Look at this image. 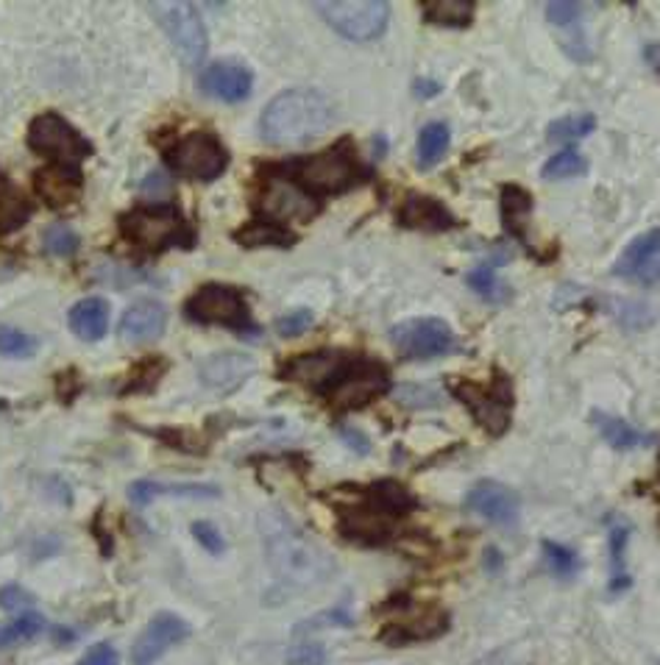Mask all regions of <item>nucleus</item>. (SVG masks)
Listing matches in <instances>:
<instances>
[{
    "mask_svg": "<svg viewBox=\"0 0 660 665\" xmlns=\"http://www.w3.org/2000/svg\"><path fill=\"white\" fill-rule=\"evenodd\" d=\"M579 12H583V7H579V3H569V0H554V3H547V20L552 23V26H560V28L577 26Z\"/></svg>",
    "mask_w": 660,
    "mask_h": 665,
    "instance_id": "nucleus-43",
    "label": "nucleus"
},
{
    "mask_svg": "<svg viewBox=\"0 0 660 665\" xmlns=\"http://www.w3.org/2000/svg\"><path fill=\"white\" fill-rule=\"evenodd\" d=\"M644 282H660V259L652 264V268L647 270V276H644Z\"/></svg>",
    "mask_w": 660,
    "mask_h": 665,
    "instance_id": "nucleus-52",
    "label": "nucleus"
},
{
    "mask_svg": "<svg viewBox=\"0 0 660 665\" xmlns=\"http://www.w3.org/2000/svg\"><path fill=\"white\" fill-rule=\"evenodd\" d=\"M148 9L154 12L162 32L168 34L179 57L184 59V64L187 67L201 64L207 57V28H204L198 9L187 0H157V3H148Z\"/></svg>",
    "mask_w": 660,
    "mask_h": 665,
    "instance_id": "nucleus-7",
    "label": "nucleus"
},
{
    "mask_svg": "<svg viewBox=\"0 0 660 665\" xmlns=\"http://www.w3.org/2000/svg\"><path fill=\"white\" fill-rule=\"evenodd\" d=\"M399 220H402V226L415 229V232H449L457 223V218L443 204L421 193L404 198V204L399 207Z\"/></svg>",
    "mask_w": 660,
    "mask_h": 665,
    "instance_id": "nucleus-22",
    "label": "nucleus"
},
{
    "mask_svg": "<svg viewBox=\"0 0 660 665\" xmlns=\"http://www.w3.org/2000/svg\"><path fill=\"white\" fill-rule=\"evenodd\" d=\"M468 287L488 304H504L510 298V290L504 287L502 279L497 276V262L488 259V262H479L477 268L466 276Z\"/></svg>",
    "mask_w": 660,
    "mask_h": 665,
    "instance_id": "nucleus-32",
    "label": "nucleus"
},
{
    "mask_svg": "<svg viewBox=\"0 0 660 665\" xmlns=\"http://www.w3.org/2000/svg\"><path fill=\"white\" fill-rule=\"evenodd\" d=\"M45 629V618L39 613H23L12 621L0 624V649H12L26 643V640L37 638Z\"/></svg>",
    "mask_w": 660,
    "mask_h": 665,
    "instance_id": "nucleus-34",
    "label": "nucleus"
},
{
    "mask_svg": "<svg viewBox=\"0 0 660 665\" xmlns=\"http://www.w3.org/2000/svg\"><path fill=\"white\" fill-rule=\"evenodd\" d=\"M633 538V527L622 518H613L608 529V546H610V593H622L633 584L627 574V546Z\"/></svg>",
    "mask_w": 660,
    "mask_h": 665,
    "instance_id": "nucleus-25",
    "label": "nucleus"
},
{
    "mask_svg": "<svg viewBox=\"0 0 660 665\" xmlns=\"http://www.w3.org/2000/svg\"><path fill=\"white\" fill-rule=\"evenodd\" d=\"M254 368H257V365H254V359L248 357V354L223 352L204 359V362L198 365V373H201V382L207 384L209 390L232 393V390H237L240 384L252 377Z\"/></svg>",
    "mask_w": 660,
    "mask_h": 665,
    "instance_id": "nucleus-20",
    "label": "nucleus"
},
{
    "mask_svg": "<svg viewBox=\"0 0 660 665\" xmlns=\"http://www.w3.org/2000/svg\"><path fill=\"white\" fill-rule=\"evenodd\" d=\"M591 421H594V427L599 429V434L604 438V443L613 448H619V452H633V448H641L649 443V434L638 432V429L630 427V423L622 421V418L604 415V412H599V409H594L591 412Z\"/></svg>",
    "mask_w": 660,
    "mask_h": 665,
    "instance_id": "nucleus-27",
    "label": "nucleus"
},
{
    "mask_svg": "<svg viewBox=\"0 0 660 665\" xmlns=\"http://www.w3.org/2000/svg\"><path fill=\"white\" fill-rule=\"evenodd\" d=\"M334 120V107L318 89H288L277 95L262 118L259 137L277 148H296L321 137Z\"/></svg>",
    "mask_w": 660,
    "mask_h": 665,
    "instance_id": "nucleus-3",
    "label": "nucleus"
},
{
    "mask_svg": "<svg viewBox=\"0 0 660 665\" xmlns=\"http://www.w3.org/2000/svg\"><path fill=\"white\" fill-rule=\"evenodd\" d=\"M390 343L407 359H435L454 348V332L438 318L402 320L390 329Z\"/></svg>",
    "mask_w": 660,
    "mask_h": 665,
    "instance_id": "nucleus-10",
    "label": "nucleus"
},
{
    "mask_svg": "<svg viewBox=\"0 0 660 665\" xmlns=\"http://www.w3.org/2000/svg\"><path fill=\"white\" fill-rule=\"evenodd\" d=\"M321 204L302 184L290 182V178L273 176L259 193V212L271 223H284V220H309L318 214Z\"/></svg>",
    "mask_w": 660,
    "mask_h": 665,
    "instance_id": "nucleus-14",
    "label": "nucleus"
},
{
    "mask_svg": "<svg viewBox=\"0 0 660 665\" xmlns=\"http://www.w3.org/2000/svg\"><path fill=\"white\" fill-rule=\"evenodd\" d=\"M237 239L248 248L254 245H290L293 243V234L288 229H282L279 223H271V220H259V223H252L243 232H237Z\"/></svg>",
    "mask_w": 660,
    "mask_h": 665,
    "instance_id": "nucleus-35",
    "label": "nucleus"
},
{
    "mask_svg": "<svg viewBox=\"0 0 660 665\" xmlns=\"http://www.w3.org/2000/svg\"><path fill=\"white\" fill-rule=\"evenodd\" d=\"M315 12L327 20L340 37L352 42H368L382 37L390 20L384 0H318Z\"/></svg>",
    "mask_w": 660,
    "mask_h": 665,
    "instance_id": "nucleus-6",
    "label": "nucleus"
},
{
    "mask_svg": "<svg viewBox=\"0 0 660 665\" xmlns=\"http://www.w3.org/2000/svg\"><path fill=\"white\" fill-rule=\"evenodd\" d=\"M413 93H415V98L429 101V98H435V95L440 93V84L432 82V78H418V82L413 84Z\"/></svg>",
    "mask_w": 660,
    "mask_h": 665,
    "instance_id": "nucleus-50",
    "label": "nucleus"
},
{
    "mask_svg": "<svg viewBox=\"0 0 660 665\" xmlns=\"http://www.w3.org/2000/svg\"><path fill=\"white\" fill-rule=\"evenodd\" d=\"M502 565H504V559H502V554L497 552V549H493V546L485 549V568H488V571L497 574Z\"/></svg>",
    "mask_w": 660,
    "mask_h": 665,
    "instance_id": "nucleus-51",
    "label": "nucleus"
},
{
    "mask_svg": "<svg viewBox=\"0 0 660 665\" xmlns=\"http://www.w3.org/2000/svg\"><path fill=\"white\" fill-rule=\"evenodd\" d=\"M42 248L51 257H73L78 251V234L70 226H51L42 234Z\"/></svg>",
    "mask_w": 660,
    "mask_h": 665,
    "instance_id": "nucleus-38",
    "label": "nucleus"
},
{
    "mask_svg": "<svg viewBox=\"0 0 660 665\" xmlns=\"http://www.w3.org/2000/svg\"><path fill=\"white\" fill-rule=\"evenodd\" d=\"M658 477H660V457H658Z\"/></svg>",
    "mask_w": 660,
    "mask_h": 665,
    "instance_id": "nucleus-53",
    "label": "nucleus"
},
{
    "mask_svg": "<svg viewBox=\"0 0 660 665\" xmlns=\"http://www.w3.org/2000/svg\"><path fill=\"white\" fill-rule=\"evenodd\" d=\"M190 635V627L184 618L173 613L154 615L148 627L137 635L132 646V663L134 665H154L159 657L170 652V649L182 643Z\"/></svg>",
    "mask_w": 660,
    "mask_h": 665,
    "instance_id": "nucleus-16",
    "label": "nucleus"
},
{
    "mask_svg": "<svg viewBox=\"0 0 660 665\" xmlns=\"http://www.w3.org/2000/svg\"><path fill=\"white\" fill-rule=\"evenodd\" d=\"M533 212V198L527 189L516 187V184H504L502 187V223L510 234H516L518 239H527V218Z\"/></svg>",
    "mask_w": 660,
    "mask_h": 665,
    "instance_id": "nucleus-28",
    "label": "nucleus"
},
{
    "mask_svg": "<svg viewBox=\"0 0 660 665\" xmlns=\"http://www.w3.org/2000/svg\"><path fill=\"white\" fill-rule=\"evenodd\" d=\"M70 329L76 337L95 343L101 340L109 329V307L103 298H84L76 307L70 309Z\"/></svg>",
    "mask_w": 660,
    "mask_h": 665,
    "instance_id": "nucleus-26",
    "label": "nucleus"
},
{
    "mask_svg": "<svg viewBox=\"0 0 660 665\" xmlns=\"http://www.w3.org/2000/svg\"><path fill=\"white\" fill-rule=\"evenodd\" d=\"M28 214H32V204L26 201V195L20 193L7 176H0V234L23 226Z\"/></svg>",
    "mask_w": 660,
    "mask_h": 665,
    "instance_id": "nucleus-31",
    "label": "nucleus"
},
{
    "mask_svg": "<svg viewBox=\"0 0 660 665\" xmlns=\"http://www.w3.org/2000/svg\"><path fill=\"white\" fill-rule=\"evenodd\" d=\"M298 184L309 195H338L365 178V168L352 139H340L323 153L304 159L296 173Z\"/></svg>",
    "mask_w": 660,
    "mask_h": 665,
    "instance_id": "nucleus-4",
    "label": "nucleus"
},
{
    "mask_svg": "<svg viewBox=\"0 0 660 665\" xmlns=\"http://www.w3.org/2000/svg\"><path fill=\"white\" fill-rule=\"evenodd\" d=\"M449 134L447 123H429L418 134V145H415V164L421 170H432L440 159L447 157L449 151Z\"/></svg>",
    "mask_w": 660,
    "mask_h": 665,
    "instance_id": "nucleus-30",
    "label": "nucleus"
},
{
    "mask_svg": "<svg viewBox=\"0 0 660 665\" xmlns=\"http://www.w3.org/2000/svg\"><path fill=\"white\" fill-rule=\"evenodd\" d=\"M259 534L265 543V557L277 577L288 584L309 588L329 579L334 571L332 557L279 509L259 515Z\"/></svg>",
    "mask_w": 660,
    "mask_h": 665,
    "instance_id": "nucleus-1",
    "label": "nucleus"
},
{
    "mask_svg": "<svg viewBox=\"0 0 660 665\" xmlns=\"http://www.w3.org/2000/svg\"><path fill=\"white\" fill-rule=\"evenodd\" d=\"M32 593L20 588V584H7V588L0 590V607L3 609H26L32 607Z\"/></svg>",
    "mask_w": 660,
    "mask_h": 665,
    "instance_id": "nucleus-46",
    "label": "nucleus"
},
{
    "mask_svg": "<svg viewBox=\"0 0 660 665\" xmlns=\"http://www.w3.org/2000/svg\"><path fill=\"white\" fill-rule=\"evenodd\" d=\"M474 0H424L421 12L435 26L463 28L474 17Z\"/></svg>",
    "mask_w": 660,
    "mask_h": 665,
    "instance_id": "nucleus-29",
    "label": "nucleus"
},
{
    "mask_svg": "<svg viewBox=\"0 0 660 665\" xmlns=\"http://www.w3.org/2000/svg\"><path fill=\"white\" fill-rule=\"evenodd\" d=\"M393 398L407 409H429L440 404L438 393L427 384H402V387L393 390Z\"/></svg>",
    "mask_w": 660,
    "mask_h": 665,
    "instance_id": "nucleus-40",
    "label": "nucleus"
},
{
    "mask_svg": "<svg viewBox=\"0 0 660 665\" xmlns=\"http://www.w3.org/2000/svg\"><path fill=\"white\" fill-rule=\"evenodd\" d=\"M120 229H123V234H126L134 245L148 248V251H159L164 245H173L182 237H190L182 212L173 207L137 209V212L123 218Z\"/></svg>",
    "mask_w": 660,
    "mask_h": 665,
    "instance_id": "nucleus-11",
    "label": "nucleus"
},
{
    "mask_svg": "<svg viewBox=\"0 0 660 665\" xmlns=\"http://www.w3.org/2000/svg\"><path fill=\"white\" fill-rule=\"evenodd\" d=\"M198 87L204 95L223 103H240L252 95L254 76L246 64L240 62H212L198 78Z\"/></svg>",
    "mask_w": 660,
    "mask_h": 665,
    "instance_id": "nucleus-19",
    "label": "nucleus"
},
{
    "mask_svg": "<svg viewBox=\"0 0 660 665\" xmlns=\"http://www.w3.org/2000/svg\"><path fill=\"white\" fill-rule=\"evenodd\" d=\"M37 193L51 207H68V204L78 201L82 195V176L76 170L68 168H48L37 173Z\"/></svg>",
    "mask_w": 660,
    "mask_h": 665,
    "instance_id": "nucleus-24",
    "label": "nucleus"
},
{
    "mask_svg": "<svg viewBox=\"0 0 660 665\" xmlns=\"http://www.w3.org/2000/svg\"><path fill=\"white\" fill-rule=\"evenodd\" d=\"M352 359L354 357L338 352V348H327V352H313L304 354V357L290 359L282 368V373L288 379H293V382L307 384V387H315L318 393L327 396V390L338 382L340 373L346 371Z\"/></svg>",
    "mask_w": 660,
    "mask_h": 665,
    "instance_id": "nucleus-17",
    "label": "nucleus"
},
{
    "mask_svg": "<svg viewBox=\"0 0 660 665\" xmlns=\"http://www.w3.org/2000/svg\"><path fill=\"white\" fill-rule=\"evenodd\" d=\"M159 493H168V488H162V484L157 482H134L132 488H129V498H132L137 507H148Z\"/></svg>",
    "mask_w": 660,
    "mask_h": 665,
    "instance_id": "nucleus-47",
    "label": "nucleus"
},
{
    "mask_svg": "<svg viewBox=\"0 0 660 665\" xmlns=\"http://www.w3.org/2000/svg\"><path fill=\"white\" fill-rule=\"evenodd\" d=\"M390 390L388 371L371 359H357L349 362V368L340 373L338 382L327 390V398L338 409H359L365 404L377 402Z\"/></svg>",
    "mask_w": 660,
    "mask_h": 665,
    "instance_id": "nucleus-8",
    "label": "nucleus"
},
{
    "mask_svg": "<svg viewBox=\"0 0 660 665\" xmlns=\"http://www.w3.org/2000/svg\"><path fill=\"white\" fill-rule=\"evenodd\" d=\"M585 170H588L585 157H579L577 151H560L543 164V178H549V182H560V178L583 176Z\"/></svg>",
    "mask_w": 660,
    "mask_h": 665,
    "instance_id": "nucleus-37",
    "label": "nucleus"
},
{
    "mask_svg": "<svg viewBox=\"0 0 660 665\" xmlns=\"http://www.w3.org/2000/svg\"><path fill=\"white\" fill-rule=\"evenodd\" d=\"M288 665H327V649L318 640H302L288 652Z\"/></svg>",
    "mask_w": 660,
    "mask_h": 665,
    "instance_id": "nucleus-41",
    "label": "nucleus"
},
{
    "mask_svg": "<svg viewBox=\"0 0 660 665\" xmlns=\"http://www.w3.org/2000/svg\"><path fill=\"white\" fill-rule=\"evenodd\" d=\"M660 257V229L652 232H644L633 239V243L624 248V254L619 257V262L613 264V273L616 276H647V270L658 262Z\"/></svg>",
    "mask_w": 660,
    "mask_h": 665,
    "instance_id": "nucleus-23",
    "label": "nucleus"
},
{
    "mask_svg": "<svg viewBox=\"0 0 660 665\" xmlns=\"http://www.w3.org/2000/svg\"><path fill=\"white\" fill-rule=\"evenodd\" d=\"M616 318L622 327L644 329L652 320V312L647 309V304H624V307H616Z\"/></svg>",
    "mask_w": 660,
    "mask_h": 665,
    "instance_id": "nucleus-45",
    "label": "nucleus"
},
{
    "mask_svg": "<svg viewBox=\"0 0 660 665\" xmlns=\"http://www.w3.org/2000/svg\"><path fill=\"white\" fill-rule=\"evenodd\" d=\"M37 352V340L32 334L20 332V329L12 327H0V354L12 359H23L32 357Z\"/></svg>",
    "mask_w": 660,
    "mask_h": 665,
    "instance_id": "nucleus-39",
    "label": "nucleus"
},
{
    "mask_svg": "<svg viewBox=\"0 0 660 665\" xmlns=\"http://www.w3.org/2000/svg\"><path fill=\"white\" fill-rule=\"evenodd\" d=\"M340 438H343V443H346L349 448H354V452H357V454H368V452H371V443H368V438H365L363 432H357V429L340 427Z\"/></svg>",
    "mask_w": 660,
    "mask_h": 665,
    "instance_id": "nucleus-49",
    "label": "nucleus"
},
{
    "mask_svg": "<svg viewBox=\"0 0 660 665\" xmlns=\"http://www.w3.org/2000/svg\"><path fill=\"white\" fill-rule=\"evenodd\" d=\"M543 559H547L549 571L558 579H572L579 571V557L574 549L563 546V543H554V540H541Z\"/></svg>",
    "mask_w": 660,
    "mask_h": 665,
    "instance_id": "nucleus-36",
    "label": "nucleus"
},
{
    "mask_svg": "<svg viewBox=\"0 0 660 665\" xmlns=\"http://www.w3.org/2000/svg\"><path fill=\"white\" fill-rule=\"evenodd\" d=\"M187 318L195 323H223L232 329H252L243 295L223 284H207L187 301Z\"/></svg>",
    "mask_w": 660,
    "mask_h": 665,
    "instance_id": "nucleus-13",
    "label": "nucleus"
},
{
    "mask_svg": "<svg viewBox=\"0 0 660 665\" xmlns=\"http://www.w3.org/2000/svg\"><path fill=\"white\" fill-rule=\"evenodd\" d=\"M76 665H120V663H118V652H114L109 643H98V646L89 649Z\"/></svg>",
    "mask_w": 660,
    "mask_h": 665,
    "instance_id": "nucleus-48",
    "label": "nucleus"
},
{
    "mask_svg": "<svg viewBox=\"0 0 660 665\" xmlns=\"http://www.w3.org/2000/svg\"><path fill=\"white\" fill-rule=\"evenodd\" d=\"M168 162L170 168L184 173V176L198 178V182H212L227 170L229 153L212 134L195 132L170 148Z\"/></svg>",
    "mask_w": 660,
    "mask_h": 665,
    "instance_id": "nucleus-12",
    "label": "nucleus"
},
{
    "mask_svg": "<svg viewBox=\"0 0 660 665\" xmlns=\"http://www.w3.org/2000/svg\"><path fill=\"white\" fill-rule=\"evenodd\" d=\"M466 509L479 515L482 521L497 524V527H513L518 521L522 504H518V496L513 490L488 479V482H479L468 490Z\"/></svg>",
    "mask_w": 660,
    "mask_h": 665,
    "instance_id": "nucleus-18",
    "label": "nucleus"
},
{
    "mask_svg": "<svg viewBox=\"0 0 660 665\" xmlns=\"http://www.w3.org/2000/svg\"><path fill=\"white\" fill-rule=\"evenodd\" d=\"M449 632V613L440 607H413V613L396 615L393 621L384 624L379 640L388 646H407V643H421V640L440 638Z\"/></svg>",
    "mask_w": 660,
    "mask_h": 665,
    "instance_id": "nucleus-15",
    "label": "nucleus"
},
{
    "mask_svg": "<svg viewBox=\"0 0 660 665\" xmlns=\"http://www.w3.org/2000/svg\"><path fill=\"white\" fill-rule=\"evenodd\" d=\"M594 126H597V118H594V114H569V118H560L554 120V123H549L547 143H577V139L588 137V134L594 132Z\"/></svg>",
    "mask_w": 660,
    "mask_h": 665,
    "instance_id": "nucleus-33",
    "label": "nucleus"
},
{
    "mask_svg": "<svg viewBox=\"0 0 660 665\" xmlns=\"http://www.w3.org/2000/svg\"><path fill=\"white\" fill-rule=\"evenodd\" d=\"M168 323V309L159 301H137L120 320V340L129 346H145L162 337Z\"/></svg>",
    "mask_w": 660,
    "mask_h": 665,
    "instance_id": "nucleus-21",
    "label": "nucleus"
},
{
    "mask_svg": "<svg viewBox=\"0 0 660 665\" xmlns=\"http://www.w3.org/2000/svg\"><path fill=\"white\" fill-rule=\"evenodd\" d=\"M315 315L309 309H296V312H288L277 320V332L282 337H298V334L307 332L313 327Z\"/></svg>",
    "mask_w": 660,
    "mask_h": 665,
    "instance_id": "nucleus-42",
    "label": "nucleus"
},
{
    "mask_svg": "<svg viewBox=\"0 0 660 665\" xmlns=\"http://www.w3.org/2000/svg\"><path fill=\"white\" fill-rule=\"evenodd\" d=\"M28 145L42 157L62 164H76L93 153L89 139H84L68 120L59 114H39L28 128Z\"/></svg>",
    "mask_w": 660,
    "mask_h": 665,
    "instance_id": "nucleus-9",
    "label": "nucleus"
},
{
    "mask_svg": "<svg viewBox=\"0 0 660 665\" xmlns=\"http://www.w3.org/2000/svg\"><path fill=\"white\" fill-rule=\"evenodd\" d=\"M354 498L340 504V532L359 546H382L393 538V527L415 509V496L402 482H374L349 488Z\"/></svg>",
    "mask_w": 660,
    "mask_h": 665,
    "instance_id": "nucleus-2",
    "label": "nucleus"
},
{
    "mask_svg": "<svg viewBox=\"0 0 660 665\" xmlns=\"http://www.w3.org/2000/svg\"><path fill=\"white\" fill-rule=\"evenodd\" d=\"M193 538L207 549L209 554H223L227 552V540L220 534V529L209 521H195L193 524Z\"/></svg>",
    "mask_w": 660,
    "mask_h": 665,
    "instance_id": "nucleus-44",
    "label": "nucleus"
},
{
    "mask_svg": "<svg viewBox=\"0 0 660 665\" xmlns=\"http://www.w3.org/2000/svg\"><path fill=\"white\" fill-rule=\"evenodd\" d=\"M452 393L466 404L468 412L474 415V421L491 438H499L510 429L516 398H513V382L504 371H493L488 382L457 379V382H452Z\"/></svg>",
    "mask_w": 660,
    "mask_h": 665,
    "instance_id": "nucleus-5",
    "label": "nucleus"
}]
</instances>
